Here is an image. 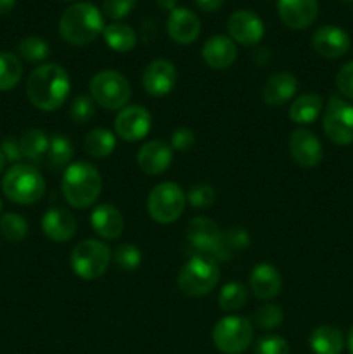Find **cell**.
Wrapping results in <instances>:
<instances>
[{
    "mask_svg": "<svg viewBox=\"0 0 353 354\" xmlns=\"http://www.w3.org/2000/svg\"><path fill=\"white\" fill-rule=\"evenodd\" d=\"M173 151L163 140H149L138 149L137 165L142 173L151 176L163 175L172 166Z\"/></svg>",
    "mask_w": 353,
    "mask_h": 354,
    "instance_id": "cell-17",
    "label": "cell"
},
{
    "mask_svg": "<svg viewBox=\"0 0 353 354\" xmlns=\"http://www.w3.org/2000/svg\"><path fill=\"white\" fill-rule=\"evenodd\" d=\"M336 86L346 99L353 100V61L346 62L336 75Z\"/></svg>",
    "mask_w": 353,
    "mask_h": 354,
    "instance_id": "cell-43",
    "label": "cell"
},
{
    "mask_svg": "<svg viewBox=\"0 0 353 354\" xmlns=\"http://www.w3.org/2000/svg\"><path fill=\"white\" fill-rule=\"evenodd\" d=\"M48 144H51V138L40 128H30L19 138L21 154L33 166L44 161L48 151Z\"/></svg>",
    "mask_w": 353,
    "mask_h": 354,
    "instance_id": "cell-27",
    "label": "cell"
},
{
    "mask_svg": "<svg viewBox=\"0 0 353 354\" xmlns=\"http://www.w3.org/2000/svg\"><path fill=\"white\" fill-rule=\"evenodd\" d=\"M113 261L123 272H134L141 266L142 252L137 245L134 244H121L114 249Z\"/></svg>",
    "mask_w": 353,
    "mask_h": 354,
    "instance_id": "cell-36",
    "label": "cell"
},
{
    "mask_svg": "<svg viewBox=\"0 0 353 354\" xmlns=\"http://www.w3.org/2000/svg\"><path fill=\"white\" fill-rule=\"evenodd\" d=\"M17 54L30 64H40L51 55V47L40 37H26L17 45Z\"/></svg>",
    "mask_w": 353,
    "mask_h": 354,
    "instance_id": "cell-32",
    "label": "cell"
},
{
    "mask_svg": "<svg viewBox=\"0 0 353 354\" xmlns=\"http://www.w3.org/2000/svg\"><path fill=\"white\" fill-rule=\"evenodd\" d=\"M176 3H179V0H156V6L163 10H168V12L176 9Z\"/></svg>",
    "mask_w": 353,
    "mask_h": 354,
    "instance_id": "cell-46",
    "label": "cell"
},
{
    "mask_svg": "<svg viewBox=\"0 0 353 354\" xmlns=\"http://www.w3.org/2000/svg\"><path fill=\"white\" fill-rule=\"evenodd\" d=\"M113 254L102 241L85 239L71 251V268L83 280L100 279L109 268Z\"/></svg>",
    "mask_w": 353,
    "mask_h": 354,
    "instance_id": "cell-9",
    "label": "cell"
},
{
    "mask_svg": "<svg viewBox=\"0 0 353 354\" xmlns=\"http://www.w3.org/2000/svg\"><path fill=\"white\" fill-rule=\"evenodd\" d=\"M284 322V311L279 304L275 303H265L255 311L253 317V324L258 327L260 330H273L279 327Z\"/></svg>",
    "mask_w": 353,
    "mask_h": 354,
    "instance_id": "cell-35",
    "label": "cell"
},
{
    "mask_svg": "<svg viewBox=\"0 0 353 354\" xmlns=\"http://www.w3.org/2000/svg\"><path fill=\"white\" fill-rule=\"evenodd\" d=\"M104 16L93 3L76 2L69 6L59 19V35L66 44L83 47L102 35Z\"/></svg>",
    "mask_w": 353,
    "mask_h": 354,
    "instance_id": "cell-2",
    "label": "cell"
},
{
    "mask_svg": "<svg viewBox=\"0 0 353 354\" xmlns=\"http://www.w3.org/2000/svg\"><path fill=\"white\" fill-rule=\"evenodd\" d=\"M187 196L173 182L158 183L147 196V213L158 225L175 223L185 211Z\"/></svg>",
    "mask_w": 353,
    "mask_h": 354,
    "instance_id": "cell-8",
    "label": "cell"
},
{
    "mask_svg": "<svg viewBox=\"0 0 353 354\" xmlns=\"http://www.w3.org/2000/svg\"><path fill=\"white\" fill-rule=\"evenodd\" d=\"M3 196L21 206L38 203L45 194V180L37 166L17 162L12 165L2 180Z\"/></svg>",
    "mask_w": 353,
    "mask_h": 354,
    "instance_id": "cell-4",
    "label": "cell"
},
{
    "mask_svg": "<svg viewBox=\"0 0 353 354\" xmlns=\"http://www.w3.org/2000/svg\"><path fill=\"white\" fill-rule=\"evenodd\" d=\"M255 328L244 317H224L213 327V344L224 354H242L251 346Z\"/></svg>",
    "mask_w": 353,
    "mask_h": 354,
    "instance_id": "cell-10",
    "label": "cell"
},
{
    "mask_svg": "<svg viewBox=\"0 0 353 354\" xmlns=\"http://www.w3.org/2000/svg\"><path fill=\"white\" fill-rule=\"evenodd\" d=\"M280 21L289 30H307L318 14V0H277Z\"/></svg>",
    "mask_w": 353,
    "mask_h": 354,
    "instance_id": "cell-16",
    "label": "cell"
},
{
    "mask_svg": "<svg viewBox=\"0 0 353 354\" xmlns=\"http://www.w3.org/2000/svg\"><path fill=\"white\" fill-rule=\"evenodd\" d=\"M90 227L104 241H116L123 234V214L113 204H99L90 213Z\"/></svg>",
    "mask_w": 353,
    "mask_h": 354,
    "instance_id": "cell-21",
    "label": "cell"
},
{
    "mask_svg": "<svg viewBox=\"0 0 353 354\" xmlns=\"http://www.w3.org/2000/svg\"><path fill=\"white\" fill-rule=\"evenodd\" d=\"M187 244L194 254L208 256L215 261H227L230 258V252L225 244V232L208 216H197L189 221Z\"/></svg>",
    "mask_w": 353,
    "mask_h": 354,
    "instance_id": "cell-7",
    "label": "cell"
},
{
    "mask_svg": "<svg viewBox=\"0 0 353 354\" xmlns=\"http://www.w3.org/2000/svg\"><path fill=\"white\" fill-rule=\"evenodd\" d=\"M28 230V221L26 218L21 216L17 213H6L0 218V234L6 241L9 242H21L26 239Z\"/></svg>",
    "mask_w": 353,
    "mask_h": 354,
    "instance_id": "cell-34",
    "label": "cell"
},
{
    "mask_svg": "<svg viewBox=\"0 0 353 354\" xmlns=\"http://www.w3.org/2000/svg\"><path fill=\"white\" fill-rule=\"evenodd\" d=\"M348 351H350V354H353V327H352V330H350V335H348Z\"/></svg>",
    "mask_w": 353,
    "mask_h": 354,
    "instance_id": "cell-48",
    "label": "cell"
},
{
    "mask_svg": "<svg viewBox=\"0 0 353 354\" xmlns=\"http://www.w3.org/2000/svg\"><path fill=\"white\" fill-rule=\"evenodd\" d=\"M69 90H71V80L68 71L55 62L40 64L28 76V99L44 113L61 109L68 99Z\"/></svg>",
    "mask_w": 353,
    "mask_h": 354,
    "instance_id": "cell-1",
    "label": "cell"
},
{
    "mask_svg": "<svg viewBox=\"0 0 353 354\" xmlns=\"http://www.w3.org/2000/svg\"><path fill=\"white\" fill-rule=\"evenodd\" d=\"M296 92L298 80L294 78V75L280 71L269 76V80H266L265 85H263L262 97L263 100H265V104H269V106L272 107H279L289 102L291 99H294Z\"/></svg>",
    "mask_w": 353,
    "mask_h": 354,
    "instance_id": "cell-24",
    "label": "cell"
},
{
    "mask_svg": "<svg viewBox=\"0 0 353 354\" xmlns=\"http://www.w3.org/2000/svg\"><path fill=\"white\" fill-rule=\"evenodd\" d=\"M310 348L315 354H341L345 337L332 325H320L310 334Z\"/></svg>",
    "mask_w": 353,
    "mask_h": 354,
    "instance_id": "cell-26",
    "label": "cell"
},
{
    "mask_svg": "<svg viewBox=\"0 0 353 354\" xmlns=\"http://www.w3.org/2000/svg\"><path fill=\"white\" fill-rule=\"evenodd\" d=\"M187 196V203L194 207V209H210L217 201V192L210 183H196L189 189Z\"/></svg>",
    "mask_w": 353,
    "mask_h": 354,
    "instance_id": "cell-38",
    "label": "cell"
},
{
    "mask_svg": "<svg viewBox=\"0 0 353 354\" xmlns=\"http://www.w3.org/2000/svg\"><path fill=\"white\" fill-rule=\"evenodd\" d=\"M322 127H324L325 137L332 144H353V104L346 102L341 97L332 95L324 109Z\"/></svg>",
    "mask_w": 353,
    "mask_h": 354,
    "instance_id": "cell-11",
    "label": "cell"
},
{
    "mask_svg": "<svg viewBox=\"0 0 353 354\" xmlns=\"http://www.w3.org/2000/svg\"><path fill=\"white\" fill-rule=\"evenodd\" d=\"M249 242H251V239H249L248 230H244V228H230V230L225 232V244H227L230 254L246 249Z\"/></svg>",
    "mask_w": 353,
    "mask_h": 354,
    "instance_id": "cell-42",
    "label": "cell"
},
{
    "mask_svg": "<svg viewBox=\"0 0 353 354\" xmlns=\"http://www.w3.org/2000/svg\"><path fill=\"white\" fill-rule=\"evenodd\" d=\"M23 78V64L12 52H0V92L17 86Z\"/></svg>",
    "mask_w": 353,
    "mask_h": 354,
    "instance_id": "cell-31",
    "label": "cell"
},
{
    "mask_svg": "<svg viewBox=\"0 0 353 354\" xmlns=\"http://www.w3.org/2000/svg\"><path fill=\"white\" fill-rule=\"evenodd\" d=\"M341 2H353V0H341Z\"/></svg>",
    "mask_w": 353,
    "mask_h": 354,
    "instance_id": "cell-51",
    "label": "cell"
},
{
    "mask_svg": "<svg viewBox=\"0 0 353 354\" xmlns=\"http://www.w3.org/2000/svg\"><path fill=\"white\" fill-rule=\"evenodd\" d=\"M248 301V290L241 282H228L221 287L220 294H218V306L224 311H237Z\"/></svg>",
    "mask_w": 353,
    "mask_h": 354,
    "instance_id": "cell-33",
    "label": "cell"
},
{
    "mask_svg": "<svg viewBox=\"0 0 353 354\" xmlns=\"http://www.w3.org/2000/svg\"><path fill=\"white\" fill-rule=\"evenodd\" d=\"M311 48L320 57L339 59L350 50V37L338 26H322L311 35Z\"/></svg>",
    "mask_w": 353,
    "mask_h": 354,
    "instance_id": "cell-20",
    "label": "cell"
},
{
    "mask_svg": "<svg viewBox=\"0 0 353 354\" xmlns=\"http://www.w3.org/2000/svg\"><path fill=\"white\" fill-rule=\"evenodd\" d=\"M0 151L6 156V161H17V159L23 158L19 149V140H14V138H6L0 145Z\"/></svg>",
    "mask_w": 353,
    "mask_h": 354,
    "instance_id": "cell-44",
    "label": "cell"
},
{
    "mask_svg": "<svg viewBox=\"0 0 353 354\" xmlns=\"http://www.w3.org/2000/svg\"><path fill=\"white\" fill-rule=\"evenodd\" d=\"M249 287L258 299L272 301L282 290V277L273 265L258 263L249 275Z\"/></svg>",
    "mask_w": 353,
    "mask_h": 354,
    "instance_id": "cell-23",
    "label": "cell"
},
{
    "mask_svg": "<svg viewBox=\"0 0 353 354\" xmlns=\"http://www.w3.org/2000/svg\"><path fill=\"white\" fill-rule=\"evenodd\" d=\"M89 95L106 111H121L132 99V86L127 76L114 69L96 73L89 83Z\"/></svg>",
    "mask_w": 353,
    "mask_h": 354,
    "instance_id": "cell-6",
    "label": "cell"
},
{
    "mask_svg": "<svg viewBox=\"0 0 353 354\" xmlns=\"http://www.w3.org/2000/svg\"><path fill=\"white\" fill-rule=\"evenodd\" d=\"M176 68L168 59H154L142 75V86L151 97H165L175 88Z\"/></svg>",
    "mask_w": 353,
    "mask_h": 354,
    "instance_id": "cell-15",
    "label": "cell"
},
{
    "mask_svg": "<svg viewBox=\"0 0 353 354\" xmlns=\"http://www.w3.org/2000/svg\"><path fill=\"white\" fill-rule=\"evenodd\" d=\"M61 190L69 206L75 209H89L102 192L99 169L87 161L71 162L62 173Z\"/></svg>",
    "mask_w": 353,
    "mask_h": 354,
    "instance_id": "cell-3",
    "label": "cell"
},
{
    "mask_svg": "<svg viewBox=\"0 0 353 354\" xmlns=\"http://www.w3.org/2000/svg\"><path fill=\"white\" fill-rule=\"evenodd\" d=\"M152 128V116L144 106H127L118 111L114 118V135L125 142H138L149 135Z\"/></svg>",
    "mask_w": 353,
    "mask_h": 354,
    "instance_id": "cell-12",
    "label": "cell"
},
{
    "mask_svg": "<svg viewBox=\"0 0 353 354\" xmlns=\"http://www.w3.org/2000/svg\"><path fill=\"white\" fill-rule=\"evenodd\" d=\"M102 38L107 47L113 48L114 52H121V54L130 52L137 45V35H135L134 28L120 23V21L107 24L102 31Z\"/></svg>",
    "mask_w": 353,
    "mask_h": 354,
    "instance_id": "cell-29",
    "label": "cell"
},
{
    "mask_svg": "<svg viewBox=\"0 0 353 354\" xmlns=\"http://www.w3.org/2000/svg\"><path fill=\"white\" fill-rule=\"evenodd\" d=\"M42 230L48 241L61 244L75 237L78 230V221L75 214L66 207H51L42 218Z\"/></svg>",
    "mask_w": 353,
    "mask_h": 354,
    "instance_id": "cell-18",
    "label": "cell"
},
{
    "mask_svg": "<svg viewBox=\"0 0 353 354\" xmlns=\"http://www.w3.org/2000/svg\"><path fill=\"white\" fill-rule=\"evenodd\" d=\"M220 282V266L213 258L194 254L182 266L176 277L180 292L189 297H201L210 294Z\"/></svg>",
    "mask_w": 353,
    "mask_h": 354,
    "instance_id": "cell-5",
    "label": "cell"
},
{
    "mask_svg": "<svg viewBox=\"0 0 353 354\" xmlns=\"http://www.w3.org/2000/svg\"><path fill=\"white\" fill-rule=\"evenodd\" d=\"M75 156V149H73L71 140L64 135H54L48 144L47 156H45V162L51 171H61L66 169L73 161Z\"/></svg>",
    "mask_w": 353,
    "mask_h": 354,
    "instance_id": "cell-30",
    "label": "cell"
},
{
    "mask_svg": "<svg viewBox=\"0 0 353 354\" xmlns=\"http://www.w3.org/2000/svg\"><path fill=\"white\" fill-rule=\"evenodd\" d=\"M194 3H196L203 12H215V10H218L224 6V0H194Z\"/></svg>",
    "mask_w": 353,
    "mask_h": 354,
    "instance_id": "cell-45",
    "label": "cell"
},
{
    "mask_svg": "<svg viewBox=\"0 0 353 354\" xmlns=\"http://www.w3.org/2000/svg\"><path fill=\"white\" fill-rule=\"evenodd\" d=\"M289 152L293 161L301 168H315L324 158V149L314 131L298 128L289 137Z\"/></svg>",
    "mask_w": 353,
    "mask_h": 354,
    "instance_id": "cell-14",
    "label": "cell"
},
{
    "mask_svg": "<svg viewBox=\"0 0 353 354\" xmlns=\"http://www.w3.org/2000/svg\"><path fill=\"white\" fill-rule=\"evenodd\" d=\"M135 6H137V0H104L102 12L109 19H113V23H116V21L127 17Z\"/></svg>",
    "mask_w": 353,
    "mask_h": 354,
    "instance_id": "cell-39",
    "label": "cell"
},
{
    "mask_svg": "<svg viewBox=\"0 0 353 354\" xmlns=\"http://www.w3.org/2000/svg\"><path fill=\"white\" fill-rule=\"evenodd\" d=\"M255 354H289V344L280 335H265L256 342Z\"/></svg>",
    "mask_w": 353,
    "mask_h": 354,
    "instance_id": "cell-40",
    "label": "cell"
},
{
    "mask_svg": "<svg viewBox=\"0 0 353 354\" xmlns=\"http://www.w3.org/2000/svg\"><path fill=\"white\" fill-rule=\"evenodd\" d=\"M166 31L168 37L179 45H190L199 38L201 21L192 10L185 7H176L172 10L166 21Z\"/></svg>",
    "mask_w": 353,
    "mask_h": 354,
    "instance_id": "cell-19",
    "label": "cell"
},
{
    "mask_svg": "<svg viewBox=\"0 0 353 354\" xmlns=\"http://www.w3.org/2000/svg\"><path fill=\"white\" fill-rule=\"evenodd\" d=\"M194 144H196V137L189 128H176L170 137V147L173 152H180V154L189 152L194 147Z\"/></svg>",
    "mask_w": 353,
    "mask_h": 354,
    "instance_id": "cell-41",
    "label": "cell"
},
{
    "mask_svg": "<svg viewBox=\"0 0 353 354\" xmlns=\"http://www.w3.org/2000/svg\"><path fill=\"white\" fill-rule=\"evenodd\" d=\"M324 109V102L318 93H301L291 102L289 120L296 124H311Z\"/></svg>",
    "mask_w": 353,
    "mask_h": 354,
    "instance_id": "cell-25",
    "label": "cell"
},
{
    "mask_svg": "<svg viewBox=\"0 0 353 354\" xmlns=\"http://www.w3.org/2000/svg\"><path fill=\"white\" fill-rule=\"evenodd\" d=\"M83 149L93 159H104L116 149V135L107 128H93L83 140Z\"/></svg>",
    "mask_w": 353,
    "mask_h": 354,
    "instance_id": "cell-28",
    "label": "cell"
},
{
    "mask_svg": "<svg viewBox=\"0 0 353 354\" xmlns=\"http://www.w3.org/2000/svg\"><path fill=\"white\" fill-rule=\"evenodd\" d=\"M227 31L234 44L253 47V45H258L265 35V24L258 14L241 9L228 16Z\"/></svg>",
    "mask_w": 353,
    "mask_h": 354,
    "instance_id": "cell-13",
    "label": "cell"
},
{
    "mask_svg": "<svg viewBox=\"0 0 353 354\" xmlns=\"http://www.w3.org/2000/svg\"><path fill=\"white\" fill-rule=\"evenodd\" d=\"M0 213H2V199H0Z\"/></svg>",
    "mask_w": 353,
    "mask_h": 354,
    "instance_id": "cell-50",
    "label": "cell"
},
{
    "mask_svg": "<svg viewBox=\"0 0 353 354\" xmlns=\"http://www.w3.org/2000/svg\"><path fill=\"white\" fill-rule=\"evenodd\" d=\"M3 166H6V156H3L2 151H0V173H2Z\"/></svg>",
    "mask_w": 353,
    "mask_h": 354,
    "instance_id": "cell-49",
    "label": "cell"
},
{
    "mask_svg": "<svg viewBox=\"0 0 353 354\" xmlns=\"http://www.w3.org/2000/svg\"><path fill=\"white\" fill-rule=\"evenodd\" d=\"M17 0H0V16H6L16 7Z\"/></svg>",
    "mask_w": 353,
    "mask_h": 354,
    "instance_id": "cell-47",
    "label": "cell"
},
{
    "mask_svg": "<svg viewBox=\"0 0 353 354\" xmlns=\"http://www.w3.org/2000/svg\"><path fill=\"white\" fill-rule=\"evenodd\" d=\"M69 116L76 124H87L96 116V102L89 93H80L69 106Z\"/></svg>",
    "mask_w": 353,
    "mask_h": 354,
    "instance_id": "cell-37",
    "label": "cell"
},
{
    "mask_svg": "<svg viewBox=\"0 0 353 354\" xmlns=\"http://www.w3.org/2000/svg\"><path fill=\"white\" fill-rule=\"evenodd\" d=\"M201 52H203V61L211 69H218V71L230 68L237 59V47L232 38L225 35H213L208 38Z\"/></svg>",
    "mask_w": 353,
    "mask_h": 354,
    "instance_id": "cell-22",
    "label": "cell"
}]
</instances>
